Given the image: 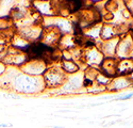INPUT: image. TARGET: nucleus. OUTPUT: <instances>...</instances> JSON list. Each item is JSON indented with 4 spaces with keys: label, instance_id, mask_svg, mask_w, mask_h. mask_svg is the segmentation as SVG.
<instances>
[{
    "label": "nucleus",
    "instance_id": "nucleus-2",
    "mask_svg": "<svg viewBox=\"0 0 133 128\" xmlns=\"http://www.w3.org/2000/svg\"><path fill=\"white\" fill-rule=\"evenodd\" d=\"M116 68H117V64L113 59H105L102 62V74L105 76H113L116 74Z\"/></svg>",
    "mask_w": 133,
    "mask_h": 128
},
{
    "label": "nucleus",
    "instance_id": "nucleus-1",
    "mask_svg": "<svg viewBox=\"0 0 133 128\" xmlns=\"http://www.w3.org/2000/svg\"><path fill=\"white\" fill-rule=\"evenodd\" d=\"M63 78H64L63 74L58 69H50L46 74V82L50 87H55V85H59L60 83H62Z\"/></svg>",
    "mask_w": 133,
    "mask_h": 128
},
{
    "label": "nucleus",
    "instance_id": "nucleus-3",
    "mask_svg": "<svg viewBox=\"0 0 133 128\" xmlns=\"http://www.w3.org/2000/svg\"><path fill=\"white\" fill-rule=\"evenodd\" d=\"M132 72H133V61L126 59L117 64V68H116L117 74L126 75V74H130Z\"/></svg>",
    "mask_w": 133,
    "mask_h": 128
},
{
    "label": "nucleus",
    "instance_id": "nucleus-5",
    "mask_svg": "<svg viewBox=\"0 0 133 128\" xmlns=\"http://www.w3.org/2000/svg\"><path fill=\"white\" fill-rule=\"evenodd\" d=\"M132 96H133V94H129V95L125 96V97H123V98H120V99H129L130 97H132Z\"/></svg>",
    "mask_w": 133,
    "mask_h": 128
},
{
    "label": "nucleus",
    "instance_id": "nucleus-4",
    "mask_svg": "<svg viewBox=\"0 0 133 128\" xmlns=\"http://www.w3.org/2000/svg\"><path fill=\"white\" fill-rule=\"evenodd\" d=\"M63 69L67 73H74L76 71H78V66L71 61H65L63 62Z\"/></svg>",
    "mask_w": 133,
    "mask_h": 128
}]
</instances>
